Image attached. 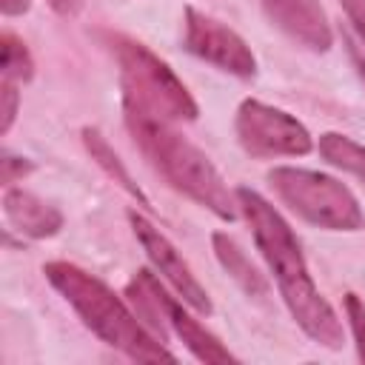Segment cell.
Instances as JSON below:
<instances>
[{
	"instance_id": "1",
	"label": "cell",
	"mask_w": 365,
	"mask_h": 365,
	"mask_svg": "<svg viewBox=\"0 0 365 365\" xmlns=\"http://www.w3.org/2000/svg\"><path fill=\"white\" fill-rule=\"evenodd\" d=\"M234 194H237L240 211L245 214V220L251 225L254 242L262 251L271 274L277 277L279 294H282L291 317L297 319V325L314 342H319L325 348H339L342 345V325H339L334 308L328 305V299L317 291L291 225L257 191L237 188Z\"/></svg>"
},
{
	"instance_id": "2",
	"label": "cell",
	"mask_w": 365,
	"mask_h": 365,
	"mask_svg": "<svg viewBox=\"0 0 365 365\" xmlns=\"http://www.w3.org/2000/svg\"><path fill=\"white\" fill-rule=\"evenodd\" d=\"M125 123L140 151L165 177V182H171V188L214 211L220 220H237V194L228 191L220 171L194 143L177 134L165 120L131 106H125Z\"/></svg>"
},
{
	"instance_id": "3",
	"label": "cell",
	"mask_w": 365,
	"mask_h": 365,
	"mask_svg": "<svg viewBox=\"0 0 365 365\" xmlns=\"http://www.w3.org/2000/svg\"><path fill=\"white\" fill-rule=\"evenodd\" d=\"M46 279L66 297V302L80 314L86 328H91L106 345L123 351L137 362H171L174 354L140 322V317L97 277L71 262H46Z\"/></svg>"
},
{
	"instance_id": "4",
	"label": "cell",
	"mask_w": 365,
	"mask_h": 365,
	"mask_svg": "<svg viewBox=\"0 0 365 365\" xmlns=\"http://www.w3.org/2000/svg\"><path fill=\"white\" fill-rule=\"evenodd\" d=\"M108 46L120 66V86H123L125 106L140 108L165 123L197 117L194 97L154 51H148L143 43L123 34H111Z\"/></svg>"
},
{
	"instance_id": "5",
	"label": "cell",
	"mask_w": 365,
	"mask_h": 365,
	"mask_svg": "<svg viewBox=\"0 0 365 365\" xmlns=\"http://www.w3.org/2000/svg\"><path fill=\"white\" fill-rule=\"evenodd\" d=\"M268 182L277 197L302 220L328 231H359L365 225L362 208L348 185L339 180L294 165H277L268 171Z\"/></svg>"
},
{
	"instance_id": "6",
	"label": "cell",
	"mask_w": 365,
	"mask_h": 365,
	"mask_svg": "<svg viewBox=\"0 0 365 365\" xmlns=\"http://www.w3.org/2000/svg\"><path fill=\"white\" fill-rule=\"evenodd\" d=\"M240 145L254 157H302L314 148L308 128L282 108L242 100L237 108Z\"/></svg>"
},
{
	"instance_id": "7",
	"label": "cell",
	"mask_w": 365,
	"mask_h": 365,
	"mask_svg": "<svg viewBox=\"0 0 365 365\" xmlns=\"http://www.w3.org/2000/svg\"><path fill=\"white\" fill-rule=\"evenodd\" d=\"M185 48L228 74H237V77L257 74V60L248 43L234 29L197 11L194 6L185 9Z\"/></svg>"
},
{
	"instance_id": "8",
	"label": "cell",
	"mask_w": 365,
	"mask_h": 365,
	"mask_svg": "<svg viewBox=\"0 0 365 365\" xmlns=\"http://www.w3.org/2000/svg\"><path fill=\"white\" fill-rule=\"evenodd\" d=\"M128 222H131L134 237L140 240L143 251L148 254L151 265L174 285V291L182 297V302H185L188 308H194L197 314H205V317H208V314L214 311V305H211L205 288H202V285L197 282V277L191 274L188 262H185V259L180 257V251L171 245V240H168L160 228H154L140 211H128Z\"/></svg>"
},
{
	"instance_id": "9",
	"label": "cell",
	"mask_w": 365,
	"mask_h": 365,
	"mask_svg": "<svg viewBox=\"0 0 365 365\" xmlns=\"http://www.w3.org/2000/svg\"><path fill=\"white\" fill-rule=\"evenodd\" d=\"M262 9L277 29L302 46L314 51H328L334 46V31L319 0H262Z\"/></svg>"
},
{
	"instance_id": "10",
	"label": "cell",
	"mask_w": 365,
	"mask_h": 365,
	"mask_svg": "<svg viewBox=\"0 0 365 365\" xmlns=\"http://www.w3.org/2000/svg\"><path fill=\"white\" fill-rule=\"evenodd\" d=\"M3 214L9 225L31 240L54 237L63 228V214L26 188H9L3 197Z\"/></svg>"
},
{
	"instance_id": "11",
	"label": "cell",
	"mask_w": 365,
	"mask_h": 365,
	"mask_svg": "<svg viewBox=\"0 0 365 365\" xmlns=\"http://www.w3.org/2000/svg\"><path fill=\"white\" fill-rule=\"evenodd\" d=\"M163 317H165V325L185 342V348L200 359V362H237V356L211 334L205 331V325H200L185 308L182 302H177L174 297L165 294V302H163Z\"/></svg>"
},
{
	"instance_id": "12",
	"label": "cell",
	"mask_w": 365,
	"mask_h": 365,
	"mask_svg": "<svg viewBox=\"0 0 365 365\" xmlns=\"http://www.w3.org/2000/svg\"><path fill=\"white\" fill-rule=\"evenodd\" d=\"M211 242H214V254H217V259H220V265L237 279V285L245 291V294H265V279H262V274L251 265V259L245 257V251L228 237V234H222V231H214V237H211Z\"/></svg>"
},
{
	"instance_id": "13",
	"label": "cell",
	"mask_w": 365,
	"mask_h": 365,
	"mask_svg": "<svg viewBox=\"0 0 365 365\" xmlns=\"http://www.w3.org/2000/svg\"><path fill=\"white\" fill-rule=\"evenodd\" d=\"M83 143H86V148H88V154H91V160H97V165L114 180V182H120L140 205H151L148 202V197L140 191V185L131 180V174L125 171V165L120 163V157L111 151V145L106 143V137L97 131V128H83Z\"/></svg>"
},
{
	"instance_id": "14",
	"label": "cell",
	"mask_w": 365,
	"mask_h": 365,
	"mask_svg": "<svg viewBox=\"0 0 365 365\" xmlns=\"http://www.w3.org/2000/svg\"><path fill=\"white\" fill-rule=\"evenodd\" d=\"M319 154L325 163L359 177L365 182V145L354 143L351 137L345 134H336V131H325L319 137Z\"/></svg>"
},
{
	"instance_id": "15",
	"label": "cell",
	"mask_w": 365,
	"mask_h": 365,
	"mask_svg": "<svg viewBox=\"0 0 365 365\" xmlns=\"http://www.w3.org/2000/svg\"><path fill=\"white\" fill-rule=\"evenodd\" d=\"M0 66H3V77L9 80H31L34 77V60L26 48V43L20 37H14L11 31L0 34Z\"/></svg>"
},
{
	"instance_id": "16",
	"label": "cell",
	"mask_w": 365,
	"mask_h": 365,
	"mask_svg": "<svg viewBox=\"0 0 365 365\" xmlns=\"http://www.w3.org/2000/svg\"><path fill=\"white\" fill-rule=\"evenodd\" d=\"M345 317L351 322L354 331V342H356V354L365 362V302L356 294H345Z\"/></svg>"
},
{
	"instance_id": "17",
	"label": "cell",
	"mask_w": 365,
	"mask_h": 365,
	"mask_svg": "<svg viewBox=\"0 0 365 365\" xmlns=\"http://www.w3.org/2000/svg\"><path fill=\"white\" fill-rule=\"evenodd\" d=\"M17 103H20V94H17V88H14V80L3 77V83H0V114H3L0 131H3V134L11 128V123H14V117H17Z\"/></svg>"
},
{
	"instance_id": "18",
	"label": "cell",
	"mask_w": 365,
	"mask_h": 365,
	"mask_svg": "<svg viewBox=\"0 0 365 365\" xmlns=\"http://www.w3.org/2000/svg\"><path fill=\"white\" fill-rule=\"evenodd\" d=\"M31 168H34V163L26 160V157H14V154H9V151H3V157H0V180H3L6 185L17 182L20 177H26Z\"/></svg>"
},
{
	"instance_id": "19",
	"label": "cell",
	"mask_w": 365,
	"mask_h": 365,
	"mask_svg": "<svg viewBox=\"0 0 365 365\" xmlns=\"http://www.w3.org/2000/svg\"><path fill=\"white\" fill-rule=\"evenodd\" d=\"M339 3H342V9H345L348 20L354 23L356 34H359L362 43H365V0H339Z\"/></svg>"
},
{
	"instance_id": "20",
	"label": "cell",
	"mask_w": 365,
	"mask_h": 365,
	"mask_svg": "<svg viewBox=\"0 0 365 365\" xmlns=\"http://www.w3.org/2000/svg\"><path fill=\"white\" fill-rule=\"evenodd\" d=\"M60 17H77L80 11H83V6H86V0H46Z\"/></svg>"
},
{
	"instance_id": "21",
	"label": "cell",
	"mask_w": 365,
	"mask_h": 365,
	"mask_svg": "<svg viewBox=\"0 0 365 365\" xmlns=\"http://www.w3.org/2000/svg\"><path fill=\"white\" fill-rule=\"evenodd\" d=\"M31 6V0H0V11L6 17H17V14H26Z\"/></svg>"
}]
</instances>
